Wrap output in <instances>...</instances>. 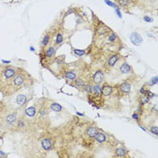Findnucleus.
<instances>
[{
    "label": "nucleus",
    "mask_w": 158,
    "mask_h": 158,
    "mask_svg": "<svg viewBox=\"0 0 158 158\" xmlns=\"http://www.w3.org/2000/svg\"><path fill=\"white\" fill-rule=\"evenodd\" d=\"M106 3L108 4V5H111V7H115V5L113 4V3H111V2H109V0H106Z\"/></svg>",
    "instance_id": "31"
},
{
    "label": "nucleus",
    "mask_w": 158,
    "mask_h": 158,
    "mask_svg": "<svg viewBox=\"0 0 158 158\" xmlns=\"http://www.w3.org/2000/svg\"><path fill=\"white\" fill-rule=\"evenodd\" d=\"M113 92V89L109 85H104L102 87V90H101V94L104 96H110Z\"/></svg>",
    "instance_id": "10"
},
{
    "label": "nucleus",
    "mask_w": 158,
    "mask_h": 158,
    "mask_svg": "<svg viewBox=\"0 0 158 158\" xmlns=\"http://www.w3.org/2000/svg\"><path fill=\"white\" fill-rule=\"evenodd\" d=\"M99 132H98V129L97 128H95V127H89L87 129V131H86V134L88 137H96V135H97Z\"/></svg>",
    "instance_id": "11"
},
{
    "label": "nucleus",
    "mask_w": 158,
    "mask_h": 158,
    "mask_svg": "<svg viewBox=\"0 0 158 158\" xmlns=\"http://www.w3.org/2000/svg\"><path fill=\"white\" fill-rule=\"evenodd\" d=\"M101 90H102V87H101L99 84H96V85L92 87V92L97 96L101 95Z\"/></svg>",
    "instance_id": "15"
},
{
    "label": "nucleus",
    "mask_w": 158,
    "mask_h": 158,
    "mask_svg": "<svg viewBox=\"0 0 158 158\" xmlns=\"http://www.w3.org/2000/svg\"><path fill=\"white\" fill-rule=\"evenodd\" d=\"M27 80L26 78V74L25 72H17L16 74L15 75V77L11 80V86L13 87L14 90L19 89L23 85H25V81Z\"/></svg>",
    "instance_id": "1"
},
{
    "label": "nucleus",
    "mask_w": 158,
    "mask_h": 158,
    "mask_svg": "<svg viewBox=\"0 0 158 158\" xmlns=\"http://www.w3.org/2000/svg\"><path fill=\"white\" fill-rule=\"evenodd\" d=\"M51 109L55 111V112H61L63 110V108H61V106L59 105L58 103H53L51 105Z\"/></svg>",
    "instance_id": "18"
},
{
    "label": "nucleus",
    "mask_w": 158,
    "mask_h": 158,
    "mask_svg": "<svg viewBox=\"0 0 158 158\" xmlns=\"http://www.w3.org/2000/svg\"><path fill=\"white\" fill-rule=\"evenodd\" d=\"M106 138H107L106 135L104 134H102V133H98L97 135H96V137H95L96 141L99 142V143H103L104 141L106 140Z\"/></svg>",
    "instance_id": "16"
},
{
    "label": "nucleus",
    "mask_w": 158,
    "mask_h": 158,
    "mask_svg": "<svg viewBox=\"0 0 158 158\" xmlns=\"http://www.w3.org/2000/svg\"><path fill=\"white\" fill-rule=\"evenodd\" d=\"M75 84L78 86V87H83L84 85V81L83 80H81V79H75Z\"/></svg>",
    "instance_id": "24"
},
{
    "label": "nucleus",
    "mask_w": 158,
    "mask_h": 158,
    "mask_svg": "<svg viewBox=\"0 0 158 158\" xmlns=\"http://www.w3.org/2000/svg\"><path fill=\"white\" fill-rule=\"evenodd\" d=\"M49 41H50V36L49 35H45L43 38V41H42V45L43 47H45L46 45L49 43Z\"/></svg>",
    "instance_id": "19"
},
{
    "label": "nucleus",
    "mask_w": 158,
    "mask_h": 158,
    "mask_svg": "<svg viewBox=\"0 0 158 158\" xmlns=\"http://www.w3.org/2000/svg\"><path fill=\"white\" fill-rule=\"evenodd\" d=\"M133 117L135 118V119H138V115L137 114H134L133 115Z\"/></svg>",
    "instance_id": "32"
},
{
    "label": "nucleus",
    "mask_w": 158,
    "mask_h": 158,
    "mask_svg": "<svg viewBox=\"0 0 158 158\" xmlns=\"http://www.w3.org/2000/svg\"><path fill=\"white\" fill-rule=\"evenodd\" d=\"M25 116H27L28 117H35L36 114V109L35 107H29V108L25 109Z\"/></svg>",
    "instance_id": "9"
},
{
    "label": "nucleus",
    "mask_w": 158,
    "mask_h": 158,
    "mask_svg": "<svg viewBox=\"0 0 158 158\" xmlns=\"http://www.w3.org/2000/svg\"><path fill=\"white\" fill-rule=\"evenodd\" d=\"M119 89H120V91L122 93L128 94L129 92H130V90H131V85L129 83H127V82H124V83H122L120 85Z\"/></svg>",
    "instance_id": "8"
},
{
    "label": "nucleus",
    "mask_w": 158,
    "mask_h": 158,
    "mask_svg": "<svg viewBox=\"0 0 158 158\" xmlns=\"http://www.w3.org/2000/svg\"><path fill=\"white\" fill-rule=\"evenodd\" d=\"M119 70L122 73H129L131 71V67L129 66L127 63H123L120 68H119Z\"/></svg>",
    "instance_id": "12"
},
{
    "label": "nucleus",
    "mask_w": 158,
    "mask_h": 158,
    "mask_svg": "<svg viewBox=\"0 0 158 158\" xmlns=\"http://www.w3.org/2000/svg\"><path fill=\"white\" fill-rule=\"evenodd\" d=\"M16 73H17V70H16L15 68H12V67L7 68V69H5L3 71V75L5 80L7 81V82H9L12 80Z\"/></svg>",
    "instance_id": "3"
},
{
    "label": "nucleus",
    "mask_w": 158,
    "mask_h": 158,
    "mask_svg": "<svg viewBox=\"0 0 158 158\" xmlns=\"http://www.w3.org/2000/svg\"><path fill=\"white\" fill-rule=\"evenodd\" d=\"M74 53H75L77 55H81V56L85 53V52H84L83 50H76V49L74 50Z\"/></svg>",
    "instance_id": "25"
},
{
    "label": "nucleus",
    "mask_w": 158,
    "mask_h": 158,
    "mask_svg": "<svg viewBox=\"0 0 158 158\" xmlns=\"http://www.w3.org/2000/svg\"><path fill=\"white\" fill-rule=\"evenodd\" d=\"M157 82V77H155L154 79H153V81H151V84H155Z\"/></svg>",
    "instance_id": "29"
},
{
    "label": "nucleus",
    "mask_w": 158,
    "mask_h": 158,
    "mask_svg": "<svg viewBox=\"0 0 158 158\" xmlns=\"http://www.w3.org/2000/svg\"><path fill=\"white\" fill-rule=\"evenodd\" d=\"M117 3L119 4L121 7H127L129 4V0H117Z\"/></svg>",
    "instance_id": "23"
},
{
    "label": "nucleus",
    "mask_w": 158,
    "mask_h": 158,
    "mask_svg": "<svg viewBox=\"0 0 158 158\" xmlns=\"http://www.w3.org/2000/svg\"><path fill=\"white\" fill-rule=\"evenodd\" d=\"M126 154V150L124 148H117L116 150V155L118 156H124Z\"/></svg>",
    "instance_id": "20"
},
{
    "label": "nucleus",
    "mask_w": 158,
    "mask_h": 158,
    "mask_svg": "<svg viewBox=\"0 0 158 158\" xmlns=\"http://www.w3.org/2000/svg\"><path fill=\"white\" fill-rule=\"evenodd\" d=\"M65 78H67L68 80H70V81H75V79H76V73L71 71H69L66 72Z\"/></svg>",
    "instance_id": "17"
},
{
    "label": "nucleus",
    "mask_w": 158,
    "mask_h": 158,
    "mask_svg": "<svg viewBox=\"0 0 158 158\" xmlns=\"http://www.w3.org/2000/svg\"><path fill=\"white\" fill-rule=\"evenodd\" d=\"M4 117H5V115H3V109H1V107H0V123L3 122Z\"/></svg>",
    "instance_id": "27"
},
{
    "label": "nucleus",
    "mask_w": 158,
    "mask_h": 158,
    "mask_svg": "<svg viewBox=\"0 0 158 158\" xmlns=\"http://www.w3.org/2000/svg\"><path fill=\"white\" fill-rule=\"evenodd\" d=\"M5 156H7V155H5L3 151H0V158H1V157H5Z\"/></svg>",
    "instance_id": "30"
},
{
    "label": "nucleus",
    "mask_w": 158,
    "mask_h": 158,
    "mask_svg": "<svg viewBox=\"0 0 158 158\" xmlns=\"http://www.w3.org/2000/svg\"><path fill=\"white\" fill-rule=\"evenodd\" d=\"M144 20H145V21H146V22H149V23L153 21V19H152L151 17H149V16H147V15L145 16V17H144Z\"/></svg>",
    "instance_id": "28"
},
{
    "label": "nucleus",
    "mask_w": 158,
    "mask_h": 158,
    "mask_svg": "<svg viewBox=\"0 0 158 158\" xmlns=\"http://www.w3.org/2000/svg\"><path fill=\"white\" fill-rule=\"evenodd\" d=\"M63 41V36L61 33H58L57 35H56V44H60Z\"/></svg>",
    "instance_id": "21"
},
{
    "label": "nucleus",
    "mask_w": 158,
    "mask_h": 158,
    "mask_svg": "<svg viewBox=\"0 0 158 158\" xmlns=\"http://www.w3.org/2000/svg\"><path fill=\"white\" fill-rule=\"evenodd\" d=\"M16 121H17V113H16V111H12L8 114H5L3 118V124L7 127L15 125Z\"/></svg>",
    "instance_id": "2"
},
{
    "label": "nucleus",
    "mask_w": 158,
    "mask_h": 158,
    "mask_svg": "<svg viewBox=\"0 0 158 158\" xmlns=\"http://www.w3.org/2000/svg\"><path fill=\"white\" fill-rule=\"evenodd\" d=\"M118 59H119V58H118L117 55H113V56H111V57L109 58V61H108L109 66V67H113V66H114L117 63Z\"/></svg>",
    "instance_id": "14"
},
{
    "label": "nucleus",
    "mask_w": 158,
    "mask_h": 158,
    "mask_svg": "<svg viewBox=\"0 0 158 158\" xmlns=\"http://www.w3.org/2000/svg\"><path fill=\"white\" fill-rule=\"evenodd\" d=\"M27 96L25 94H18L15 98V103L20 107L25 106L27 103Z\"/></svg>",
    "instance_id": "4"
},
{
    "label": "nucleus",
    "mask_w": 158,
    "mask_h": 158,
    "mask_svg": "<svg viewBox=\"0 0 158 158\" xmlns=\"http://www.w3.org/2000/svg\"><path fill=\"white\" fill-rule=\"evenodd\" d=\"M130 40L131 42L135 44V45H139L141 43H142V37L140 36V35L137 32H133L130 35Z\"/></svg>",
    "instance_id": "5"
},
{
    "label": "nucleus",
    "mask_w": 158,
    "mask_h": 158,
    "mask_svg": "<svg viewBox=\"0 0 158 158\" xmlns=\"http://www.w3.org/2000/svg\"><path fill=\"white\" fill-rule=\"evenodd\" d=\"M150 131L152 132V133H154L155 135H157V127H152L151 128H150Z\"/></svg>",
    "instance_id": "26"
},
{
    "label": "nucleus",
    "mask_w": 158,
    "mask_h": 158,
    "mask_svg": "<svg viewBox=\"0 0 158 158\" xmlns=\"http://www.w3.org/2000/svg\"><path fill=\"white\" fill-rule=\"evenodd\" d=\"M55 53V50L53 47H48V49L45 51V57L50 59V58H53V56L54 55Z\"/></svg>",
    "instance_id": "13"
},
{
    "label": "nucleus",
    "mask_w": 158,
    "mask_h": 158,
    "mask_svg": "<svg viewBox=\"0 0 158 158\" xmlns=\"http://www.w3.org/2000/svg\"><path fill=\"white\" fill-rule=\"evenodd\" d=\"M41 145H42V147L45 150V151H49L52 149L53 147V142L52 140L50 138L46 137V138H43L41 142Z\"/></svg>",
    "instance_id": "6"
},
{
    "label": "nucleus",
    "mask_w": 158,
    "mask_h": 158,
    "mask_svg": "<svg viewBox=\"0 0 158 158\" xmlns=\"http://www.w3.org/2000/svg\"><path fill=\"white\" fill-rule=\"evenodd\" d=\"M83 89L88 93H91L92 92V87L90 86V85H89V84H87V85H86V84H84V85H83Z\"/></svg>",
    "instance_id": "22"
},
{
    "label": "nucleus",
    "mask_w": 158,
    "mask_h": 158,
    "mask_svg": "<svg viewBox=\"0 0 158 158\" xmlns=\"http://www.w3.org/2000/svg\"><path fill=\"white\" fill-rule=\"evenodd\" d=\"M104 80V73L102 71H98L93 76V81L95 84H99Z\"/></svg>",
    "instance_id": "7"
}]
</instances>
